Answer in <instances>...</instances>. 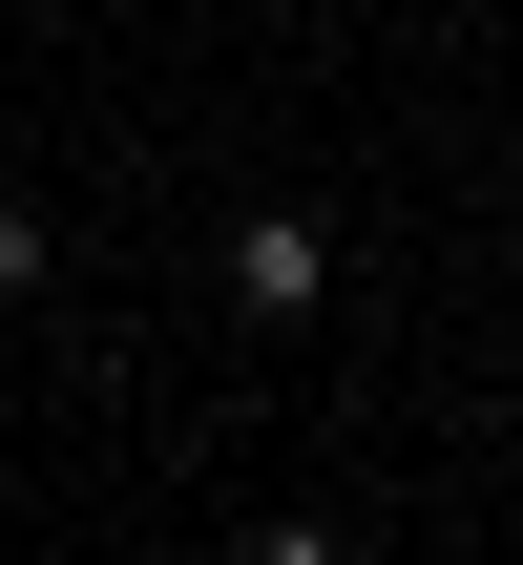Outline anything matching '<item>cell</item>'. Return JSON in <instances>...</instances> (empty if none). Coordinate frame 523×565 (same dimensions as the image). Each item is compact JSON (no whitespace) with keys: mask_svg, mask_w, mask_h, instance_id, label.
<instances>
[{"mask_svg":"<svg viewBox=\"0 0 523 565\" xmlns=\"http://www.w3.org/2000/svg\"><path fill=\"white\" fill-rule=\"evenodd\" d=\"M210 294H231L252 335H314V315H335V210H314V189H252V210L210 231Z\"/></svg>","mask_w":523,"mask_h":565,"instance_id":"6da1fadb","label":"cell"}]
</instances>
